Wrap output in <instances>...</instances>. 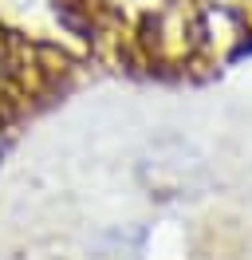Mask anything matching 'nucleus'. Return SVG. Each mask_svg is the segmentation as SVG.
<instances>
[{"instance_id":"1","label":"nucleus","mask_w":252,"mask_h":260,"mask_svg":"<svg viewBox=\"0 0 252 260\" xmlns=\"http://www.w3.org/2000/svg\"><path fill=\"white\" fill-rule=\"evenodd\" d=\"M138 181L158 201H177V197H193V189H201L205 166L185 142H158L138 162Z\"/></svg>"}]
</instances>
